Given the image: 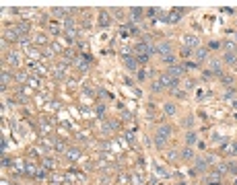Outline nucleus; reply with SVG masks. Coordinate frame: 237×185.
<instances>
[{
    "label": "nucleus",
    "instance_id": "nucleus-3",
    "mask_svg": "<svg viewBox=\"0 0 237 185\" xmlns=\"http://www.w3.org/2000/svg\"><path fill=\"white\" fill-rule=\"evenodd\" d=\"M184 43L188 46V49H190V47H198V37H194V35H186V37H184Z\"/></svg>",
    "mask_w": 237,
    "mask_h": 185
},
{
    "label": "nucleus",
    "instance_id": "nucleus-8",
    "mask_svg": "<svg viewBox=\"0 0 237 185\" xmlns=\"http://www.w3.org/2000/svg\"><path fill=\"white\" fill-rule=\"evenodd\" d=\"M206 167H208V160H202V158H198L196 160V171H206Z\"/></svg>",
    "mask_w": 237,
    "mask_h": 185
},
{
    "label": "nucleus",
    "instance_id": "nucleus-25",
    "mask_svg": "<svg viewBox=\"0 0 237 185\" xmlns=\"http://www.w3.org/2000/svg\"><path fill=\"white\" fill-rule=\"evenodd\" d=\"M227 169H229L231 173H237V165H235V163H229V165H227Z\"/></svg>",
    "mask_w": 237,
    "mask_h": 185
},
{
    "label": "nucleus",
    "instance_id": "nucleus-28",
    "mask_svg": "<svg viewBox=\"0 0 237 185\" xmlns=\"http://www.w3.org/2000/svg\"><path fill=\"white\" fill-rule=\"evenodd\" d=\"M163 60H165V62H167V64H173V62H175V58H173V56H165V58H163Z\"/></svg>",
    "mask_w": 237,
    "mask_h": 185
},
{
    "label": "nucleus",
    "instance_id": "nucleus-21",
    "mask_svg": "<svg viewBox=\"0 0 237 185\" xmlns=\"http://www.w3.org/2000/svg\"><path fill=\"white\" fill-rule=\"evenodd\" d=\"M155 144H157L159 148H161V146H165V138H161V136H155Z\"/></svg>",
    "mask_w": 237,
    "mask_h": 185
},
{
    "label": "nucleus",
    "instance_id": "nucleus-4",
    "mask_svg": "<svg viewBox=\"0 0 237 185\" xmlns=\"http://www.w3.org/2000/svg\"><path fill=\"white\" fill-rule=\"evenodd\" d=\"M157 136H161V138H169V136H171V128H169V126H161L159 132H157Z\"/></svg>",
    "mask_w": 237,
    "mask_h": 185
},
{
    "label": "nucleus",
    "instance_id": "nucleus-26",
    "mask_svg": "<svg viewBox=\"0 0 237 185\" xmlns=\"http://www.w3.org/2000/svg\"><path fill=\"white\" fill-rule=\"evenodd\" d=\"M182 56H184V58H190V56H192V49H186V47H184V49H182Z\"/></svg>",
    "mask_w": 237,
    "mask_h": 185
},
{
    "label": "nucleus",
    "instance_id": "nucleus-2",
    "mask_svg": "<svg viewBox=\"0 0 237 185\" xmlns=\"http://www.w3.org/2000/svg\"><path fill=\"white\" fill-rule=\"evenodd\" d=\"M167 74H169L171 78H177V76H182V74H184V66H171Z\"/></svg>",
    "mask_w": 237,
    "mask_h": 185
},
{
    "label": "nucleus",
    "instance_id": "nucleus-1",
    "mask_svg": "<svg viewBox=\"0 0 237 185\" xmlns=\"http://www.w3.org/2000/svg\"><path fill=\"white\" fill-rule=\"evenodd\" d=\"M159 82H161V87H167V89H177V78H171L169 74H163L161 78H159Z\"/></svg>",
    "mask_w": 237,
    "mask_h": 185
},
{
    "label": "nucleus",
    "instance_id": "nucleus-5",
    "mask_svg": "<svg viewBox=\"0 0 237 185\" xmlns=\"http://www.w3.org/2000/svg\"><path fill=\"white\" fill-rule=\"evenodd\" d=\"M124 62H126V68H128V70H136V62H134L128 53L124 56Z\"/></svg>",
    "mask_w": 237,
    "mask_h": 185
},
{
    "label": "nucleus",
    "instance_id": "nucleus-14",
    "mask_svg": "<svg viewBox=\"0 0 237 185\" xmlns=\"http://www.w3.org/2000/svg\"><path fill=\"white\" fill-rule=\"evenodd\" d=\"M66 156H68L70 160H74V158H79V150H77V148H72V150H68V152H66Z\"/></svg>",
    "mask_w": 237,
    "mask_h": 185
},
{
    "label": "nucleus",
    "instance_id": "nucleus-16",
    "mask_svg": "<svg viewBox=\"0 0 237 185\" xmlns=\"http://www.w3.org/2000/svg\"><path fill=\"white\" fill-rule=\"evenodd\" d=\"M130 14H132L134 19H140V14H142V8H130Z\"/></svg>",
    "mask_w": 237,
    "mask_h": 185
},
{
    "label": "nucleus",
    "instance_id": "nucleus-27",
    "mask_svg": "<svg viewBox=\"0 0 237 185\" xmlns=\"http://www.w3.org/2000/svg\"><path fill=\"white\" fill-rule=\"evenodd\" d=\"M167 158H169V160H175V158H177V154H175V150H171V152H167Z\"/></svg>",
    "mask_w": 237,
    "mask_h": 185
},
{
    "label": "nucleus",
    "instance_id": "nucleus-23",
    "mask_svg": "<svg viewBox=\"0 0 237 185\" xmlns=\"http://www.w3.org/2000/svg\"><path fill=\"white\" fill-rule=\"evenodd\" d=\"M74 37H77V31H66V39H70V41H72Z\"/></svg>",
    "mask_w": 237,
    "mask_h": 185
},
{
    "label": "nucleus",
    "instance_id": "nucleus-31",
    "mask_svg": "<svg viewBox=\"0 0 237 185\" xmlns=\"http://www.w3.org/2000/svg\"><path fill=\"white\" fill-rule=\"evenodd\" d=\"M66 146H64V142H56V150H64Z\"/></svg>",
    "mask_w": 237,
    "mask_h": 185
},
{
    "label": "nucleus",
    "instance_id": "nucleus-9",
    "mask_svg": "<svg viewBox=\"0 0 237 185\" xmlns=\"http://www.w3.org/2000/svg\"><path fill=\"white\" fill-rule=\"evenodd\" d=\"M8 64H10V66H19V56L10 51V53H8Z\"/></svg>",
    "mask_w": 237,
    "mask_h": 185
},
{
    "label": "nucleus",
    "instance_id": "nucleus-24",
    "mask_svg": "<svg viewBox=\"0 0 237 185\" xmlns=\"http://www.w3.org/2000/svg\"><path fill=\"white\" fill-rule=\"evenodd\" d=\"M151 89H153V92H159L163 87H161V82H153V87H151Z\"/></svg>",
    "mask_w": 237,
    "mask_h": 185
},
{
    "label": "nucleus",
    "instance_id": "nucleus-18",
    "mask_svg": "<svg viewBox=\"0 0 237 185\" xmlns=\"http://www.w3.org/2000/svg\"><path fill=\"white\" fill-rule=\"evenodd\" d=\"M186 140H188V144H194V142H196V134H194V132H190V134L186 136Z\"/></svg>",
    "mask_w": 237,
    "mask_h": 185
},
{
    "label": "nucleus",
    "instance_id": "nucleus-17",
    "mask_svg": "<svg viewBox=\"0 0 237 185\" xmlns=\"http://www.w3.org/2000/svg\"><path fill=\"white\" fill-rule=\"evenodd\" d=\"M194 154H192V150L190 148H186V150H182V158H186V160H190Z\"/></svg>",
    "mask_w": 237,
    "mask_h": 185
},
{
    "label": "nucleus",
    "instance_id": "nucleus-29",
    "mask_svg": "<svg viewBox=\"0 0 237 185\" xmlns=\"http://www.w3.org/2000/svg\"><path fill=\"white\" fill-rule=\"evenodd\" d=\"M227 150H229V154H237V146H235V144H233V146H229Z\"/></svg>",
    "mask_w": 237,
    "mask_h": 185
},
{
    "label": "nucleus",
    "instance_id": "nucleus-7",
    "mask_svg": "<svg viewBox=\"0 0 237 185\" xmlns=\"http://www.w3.org/2000/svg\"><path fill=\"white\" fill-rule=\"evenodd\" d=\"M112 23V19H109V14L107 12H101V17H99V25H103V27H107Z\"/></svg>",
    "mask_w": 237,
    "mask_h": 185
},
{
    "label": "nucleus",
    "instance_id": "nucleus-15",
    "mask_svg": "<svg viewBox=\"0 0 237 185\" xmlns=\"http://www.w3.org/2000/svg\"><path fill=\"white\" fill-rule=\"evenodd\" d=\"M225 49H227V53H233V51L237 49V46L233 43V41H227V43H225Z\"/></svg>",
    "mask_w": 237,
    "mask_h": 185
},
{
    "label": "nucleus",
    "instance_id": "nucleus-11",
    "mask_svg": "<svg viewBox=\"0 0 237 185\" xmlns=\"http://www.w3.org/2000/svg\"><path fill=\"white\" fill-rule=\"evenodd\" d=\"M4 37H6V39H17V29H8V31H4Z\"/></svg>",
    "mask_w": 237,
    "mask_h": 185
},
{
    "label": "nucleus",
    "instance_id": "nucleus-30",
    "mask_svg": "<svg viewBox=\"0 0 237 185\" xmlns=\"http://www.w3.org/2000/svg\"><path fill=\"white\" fill-rule=\"evenodd\" d=\"M192 87H194V82H192V80H188V82H186V85H184V89H186V91H190V89H192Z\"/></svg>",
    "mask_w": 237,
    "mask_h": 185
},
{
    "label": "nucleus",
    "instance_id": "nucleus-13",
    "mask_svg": "<svg viewBox=\"0 0 237 185\" xmlns=\"http://www.w3.org/2000/svg\"><path fill=\"white\" fill-rule=\"evenodd\" d=\"M182 126H184V128H192V126H194V117H192V115L186 117V119L182 121Z\"/></svg>",
    "mask_w": 237,
    "mask_h": 185
},
{
    "label": "nucleus",
    "instance_id": "nucleus-20",
    "mask_svg": "<svg viewBox=\"0 0 237 185\" xmlns=\"http://www.w3.org/2000/svg\"><path fill=\"white\" fill-rule=\"evenodd\" d=\"M6 82H8V72H6V70H2V89L6 87Z\"/></svg>",
    "mask_w": 237,
    "mask_h": 185
},
{
    "label": "nucleus",
    "instance_id": "nucleus-32",
    "mask_svg": "<svg viewBox=\"0 0 237 185\" xmlns=\"http://www.w3.org/2000/svg\"><path fill=\"white\" fill-rule=\"evenodd\" d=\"M223 82H225V85H231V82H233V80H231V78H229V76H223Z\"/></svg>",
    "mask_w": 237,
    "mask_h": 185
},
{
    "label": "nucleus",
    "instance_id": "nucleus-12",
    "mask_svg": "<svg viewBox=\"0 0 237 185\" xmlns=\"http://www.w3.org/2000/svg\"><path fill=\"white\" fill-rule=\"evenodd\" d=\"M225 62H227V64H235L237 56H235V53H225Z\"/></svg>",
    "mask_w": 237,
    "mask_h": 185
},
{
    "label": "nucleus",
    "instance_id": "nucleus-22",
    "mask_svg": "<svg viewBox=\"0 0 237 185\" xmlns=\"http://www.w3.org/2000/svg\"><path fill=\"white\" fill-rule=\"evenodd\" d=\"M165 111H167V113H169V115H173V113H175V107H173V105H169V103H167V105H165Z\"/></svg>",
    "mask_w": 237,
    "mask_h": 185
},
{
    "label": "nucleus",
    "instance_id": "nucleus-10",
    "mask_svg": "<svg viewBox=\"0 0 237 185\" xmlns=\"http://www.w3.org/2000/svg\"><path fill=\"white\" fill-rule=\"evenodd\" d=\"M206 56H208L206 49H202V47H198V49H196V58H198V60H206Z\"/></svg>",
    "mask_w": 237,
    "mask_h": 185
},
{
    "label": "nucleus",
    "instance_id": "nucleus-6",
    "mask_svg": "<svg viewBox=\"0 0 237 185\" xmlns=\"http://www.w3.org/2000/svg\"><path fill=\"white\" fill-rule=\"evenodd\" d=\"M210 70H212L214 74H223V70H221V62H219V60H212V62H210Z\"/></svg>",
    "mask_w": 237,
    "mask_h": 185
},
{
    "label": "nucleus",
    "instance_id": "nucleus-19",
    "mask_svg": "<svg viewBox=\"0 0 237 185\" xmlns=\"http://www.w3.org/2000/svg\"><path fill=\"white\" fill-rule=\"evenodd\" d=\"M54 14H58V17H64V14H68V10H66V8H56V10H54Z\"/></svg>",
    "mask_w": 237,
    "mask_h": 185
}]
</instances>
